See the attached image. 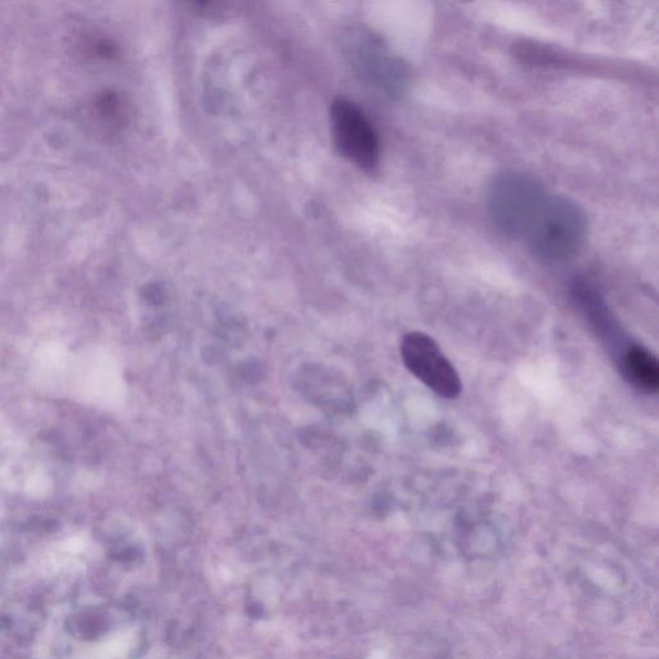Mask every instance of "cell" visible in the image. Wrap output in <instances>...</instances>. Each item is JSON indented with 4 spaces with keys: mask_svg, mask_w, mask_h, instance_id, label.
I'll use <instances>...</instances> for the list:
<instances>
[{
    "mask_svg": "<svg viewBox=\"0 0 659 659\" xmlns=\"http://www.w3.org/2000/svg\"><path fill=\"white\" fill-rule=\"evenodd\" d=\"M401 356L411 374L439 397L455 400L460 396L463 383L459 372L428 334H407L401 343Z\"/></svg>",
    "mask_w": 659,
    "mask_h": 659,
    "instance_id": "obj_4",
    "label": "cell"
},
{
    "mask_svg": "<svg viewBox=\"0 0 659 659\" xmlns=\"http://www.w3.org/2000/svg\"><path fill=\"white\" fill-rule=\"evenodd\" d=\"M548 199V191L539 179L526 173L508 172L493 179L488 187V214L502 235L526 239Z\"/></svg>",
    "mask_w": 659,
    "mask_h": 659,
    "instance_id": "obj_2",
    "label": "cell"
},
{
    "mask_svg": "<svg viewBox=\"0 0 659 659\" xmlns=\"http://www.w3.org/2000/svg\"><path fill=\"white\" fill-rule=\"evenodd\" d=\"M621 371L632 387L640 392L653 394L659 389V363L649 349L631 344L621 357Z\"/></svg>",
    "mask_w": 659,
    "mask_h": 659,
    "instance_id": "obj_6",
    "label": "cell"
},
{
    "mask_svg": "<svg viewBox=\"0 0 659 659\" xmlns=\"http://www.w3.org/2000/svg\"><path fill=\"white\" fill-rule=\"evenodd\" d=\"M330 121L336 150L345 159L366 172L378 168V136L360 107L347 100H336L331 107Z\"/></svg>",
    "mask_w": 659,
    "mask_h": 659,
    "instance_id": "obj_5",
    "label": "cell"
},
{
    "mask_svg": "<svg viewBox=\"0 0 659 659\" xmlns=\"http://www.w3.org/2000/svg\"><path fill=\"white\" fill-rule=\"evenodd\" d=\"M345 53L361 78L387 96L398 98L409 89L410 73L405 62L370 31H349Z\"/></svg>",
    "mask_w": 659,
    "mask_h": 659,
    "instance_id": "obj_3",
    "label": "cell"
},
{
    "mask_svg": "<svg viewBox=\"0 0 659 659\" xmlns=\"http://www.w3.org/2000/svg\"><path fill=\"white\" fill-rule=\"evenodd\" d=\"M587 231V215L576 201L566 196H549L527 233L528 249L544 262H564L575 257L584 246Z\"/></svg>",
    "mask_w": 659,
    "mask_h": 659,
    "instance_id": "obj_1",
    "label": "cell"
}]
</instances>
